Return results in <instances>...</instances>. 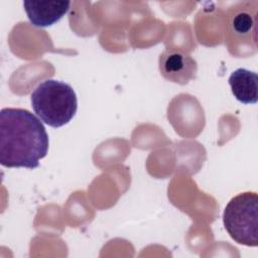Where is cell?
<instances>
[{
    "label": "cell",
    "instance_id": "2",
    "mask_svg": "<svg viewBox=\"0 0 258 258\" xmlns=\"http://www.w3.org/2000/svg\"><path fill=\"white\" fill-rule=\"evenodd\" d=\"M30 97L34 113L53 128L68 124L78 109L77 95L72 86L57 80L48 79L38 84Z\"/></svg>",
    "mask_w": 258,
    "mask_h": 258
},
{
    "label": "cell",
    "instance_id": "5",
    "mask_svg": "<svg viewBox=\"0 0 258 258\" xmlns=\"http://www.w3.org/2000/svg\"><path fill=\"white\" fill-rule=\"evenodd\" d=\"M70 1H24L23 7L30 23L35 27H47L64 16Z\"/></svg>",
    "mask_w": 258,
    "mask_h": 258
},
{
    "label": "cell",
    "instance_id": "6",
    "mask_svg": "<svg viewBox=\"0 0 258 258\" xmlns=\"http://www.w3.org/2000/svg\"><path fill=\"white\" fill-rule=\"evenodd\" d=\"M229 85L234 97L243 104H255L258 101V76L256 73L237 69L229 77Z\"/></svg>",
    "mask_w": 258,
    "mask_h": 258
},
{
    "label": "cell",
    "instance_id": "3",
    "mask_svg": "<svg viewBox=\"0 0 258 258\" xmlns=\"http://www.w3.org/2000/svg\"><path fill=\"white\" fill-rule=\"evenodd\" d=\"M223 222L230 237L237 243L256 247L258 245V196L245 191L232 198L227 204Z\"/></svg>",
    "mask_w": 258,
    "mask_h": 258
},
{
    "label": "cell",
    "instance_id": "4",
    "mask_svg": "<svg viewBox=\"0 0 258 258\" xmlns=\"http://www.w3.org/2000/svg\"><path fill=\"white\" fill-rule=\"evenodd\" d=\"M161 76L172 83L186 85L196 78L197 61L186 52L179 49H166L159 56Z\"/></svg>",
    "mask_w": 258,
    "mask_h": 258
},
{
    "label": "cell",
    "instance_id": "7",
    "mask_svg": "<svg viewBox=\"0 0 258 258\" xmlns=\"http://www.w3.org/2000/svg\"><path fill=\"white\" fill-rule=\"evenodd\" d=\"M255 14L252 15L250 10L248 9H240L231 16L230 19V29L231 32L234 33L236 36L245 37L250 35L251 31L255 33L256 31V20Z\"/></svg>",
    "mask_w": 258,
    "mask_h": 258
},
{
    "label": "cell",
    "instance_id": "1",
    "mask_svg": "<svg viewBox=\"0 0 258 258\" xmlns=\"http://www.w3.org/2000/svg\"><path fill=\"white\" fill-rule=\"evenodd\" d=\"M48 135L32 113L21 108L0 112V163L5 167L34 169L48 151Z\"/></svg>",
    "mask_w": 258,
    "mask_h": 258
}]
</instances>
